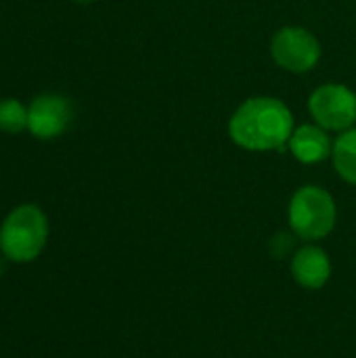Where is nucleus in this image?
Here are the masks:
<instances>
[{"instance_id": "1", "label": "nucleus", "mask_w": 356, "mask_h": 358, "mask_svg": "<svg viewBox=\"0 0 356 358\" xmlns=\"http://www.w3.org/2000/svg\"><path fill=\"white\" fill-rule=\"evenodd\" d=\"M294 132L290 107L275 96H254L237 107L229 122V136L248 151L283 149Z\"/></svg>"}, {"instance_id": "2", "label": "nucleus", "mask_w": 356, "mask_h": 358, "mask_svg": "<svg viewBox=\"0 0 356 358\" xmlns=\"http://www.w3.org/2000/svg\"><path fill=\"white\" fill-rule=\"evenodd\" d=\"M292 231L304 241H321L325 239L338 220V208L329 191L317 185L300 187L287 210Z\"/></svg>"}, {"instance_id": "3", "label": "nucleus", "mask_w": 356, "mask_h": 358, "mask_svg": "<svg viewBox=\"0 0 356 358\" xmlns=\"http://www.w3.org/2000/svg\"><path fill=\"white\" fill-rule=\"evenodd\" d=\"M48 222L40 208L19 206L0 229V250L13 262H29L40 256L46 245Z\"/></svg>"}, {"instance_id": "4", "label": "nucleus", "mask_w": 356, "mask_h": 358, "mask_svg": "<svg viewBox=\"0 0 356 358\" xmlns=\"http://www.w3.org/2000/svg\"><path fill=\"white\" fill-rule=\"evenodd\" d=\"M308 109L323 130L344 132L356 122V94L344 84H323L311 94Z\"/></svg>"}, {"instance_id": "5", "label": "nucleus", "mask_w": 356, "mask_h": 358, "mask_svg": "<svg viewBox=\"0 0 356 358\" xmlns=\"http://www.w3.org/2000/svg\"><path fill=\"white\" fill-rule=\"evenodd\" d=\"M271 55L275 63L294 73H306L317 67L321 59V44L317 36L304 27H281L271 40Z\"/></svg>"}, {"instance_id": "6", "label": "nucleus", "mask_w": 356, "mask_h": 358, "mask_svg": "<svg viewBox=\"0 0 356 358\" xmlns=\"http://www.w3.org/2000/svg\"><path fill=\"white\" fill-rule=\"evenodd\" d=\"M71 122V105L63 96H38L31 107H29V117H27V128L38 136V138H55Z\"/></svg>"}, {"instance_id": "7", "label": "nucleus", "mask_w": 356, "mask_h": 358, "mask_svg": "<svg viewBox=\"0 0 356 358\" xmlns=\"http://www.w3.org/2000/svg\"><path fill=\"white\" fill-rule=\"evenodd\" d=\"M292 277L300 287L321 289L332 277V262L327 252L317 245L300 248L292 258Z\"/></svg>"}, {"instance_id": "8", "label": "nucleus", "mask_w": 356, "mask_h": 358, "mask_svg": "<svg viewBox=\"0 0 356 358\" xmlns=\"http://www.w3.org/2000/svg\"><path fill=\"white\" fill-rule=\"evenodd\" d=\"M290 151L292 155L302 164H319L332 155L334 143L327 136V130H323L317 124H304L300 128H294L290 138Z\"/></svg>"}, {"instance_id": "9", "label": "nucleus", "mask_w": 356, "mask_h": 358, "mask_svg": "<svg viewBox=\"0 0 356 358\" xmlns=\"http://www.w3.org/2000/svg\"><path fill=\"white\" fill-rule=\"evenodd\" d=\"M332 159L338 176L348 185H356V128L344 130L334 141Z\"/></svg>"}, {"instance_id": "10", "label": "nucleus", "mask_w": 356, "mask_h": 358, "mask_svg": "<svg viewBox=\"0 0 356 358\" xmlns=\"http://www.w3.org/2000/svg\"><path fill=\"white\" fill-rule=\"evenodd\" d=\"M29 111L13 99L0 101V128L6 132H19L27 126Z\"/></svg>"}, {"instance_id": "11", "label": "nucleus", "mask_w": 356, "mask_h": 358, "mask_svg": "<svg viewBox=\"0 0 356 358\" xmlns=\"http://www.w3.org/2000/svg\"><path fill=\"white\" fill-rule=\"evenodd\" d=\"M2 273H4V264H2V260H0V277H2Z\"/></svg>"}, {"instance_id": "12", "label": "nucleus", "mask_w": 356, "mask_h": 358, "mask_svg": "<svg viewBox=\"0 0 356 358\" xmlns=\"http://www.w3.org/2000/svg\"><path fill=\"white\" fill-rule=\"evenodd\" d=\"M78 2H92V0H78Z\"/></svg>"}]
</instances>
